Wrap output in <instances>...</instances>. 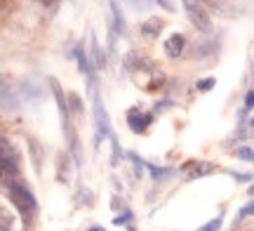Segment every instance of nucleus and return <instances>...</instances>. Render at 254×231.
Returning <instances> with one entry per match:
<instances>
[{
    "instance_id": "20e7f679",
    "label": "nucleus",
    "mask_w": 254,
    "mask_h": 231,
    "mask_svg": "<svg viewBox=\"0 0 254 231\" xmlns=\"http://www.w3.org/2000/svg\"><path fill=\"white\" fill-rule=\"evenodd\" d=\"M184 47H186V40H184L182 33H174L165 40V52L170 57H179L184 52Z\"/></svg>"
},
{
    "instance_id": "dca6fc26",
    "label": "nucleus",
    "mask_w": 254,
    "mask_h": 231,
    "mask_svg": "<svg viewBox=\"0 0 254 231\" xmlns=\"http://www.w3.org/2000/svg\"><path fill=\"white\" fill-rule=\"evenodd\" d=\"M245 106H247V109H254V90H250V92H247V97H245Z\"/></svg>"
},
{
    "instance_id": "a211bd4d",
    "label": "nucleus",
    "mask_w": 254,
    "mask_h": 231,
    "mask_svg": "<svg viewBox=\"0 0 254 231\" xmlns=\"http://www.w3.org/2000/svg\"><path fill=\"white\" fill-rule=\"evenodd\" d=\"M250 125H252V128H254V118H252V123H250Z\"/></svg>"
},
{
    "instance_id": "2eb2a0df",
    "label": "nucleus",
    "mask_w": 254,
    "mask_h": 231,
    "mask_svg": "<svg viewBox=\"0 0 254 231\" xmlns=\"http://www.w3.org/2000/svg\"><path fill=\"white\" fill-rule=\"evenodd\" d=\"M219 227H221V217H217V220H214V222L205 224V227H202V231H209V229H219Z\"/></svg>"
},
{
    "instance_id": "6e6552de",
    "label": "nucleus",
    "mask_w": 254,
    "mask_h": 231,
    "mask_svg": "<svg viewBox=\"0 0 254 231\" xmlns=\"http://www.w3.org/2000/svg\"><path fill=\"white\" fill-rule=\"evenodd\" d=\"M209 172H214V165L212 163H195V167L189 172V179H198V177H205Z\"/></svg>"
},
{
    "instance_id": "ddd939ff",
    "label": "nucleus",
    "mask_w": 254,
    "mask_h": 231,
    "mask_svg": "<svg viewBox=\"0 0 254 231\" xmlns=\"http://www.w3.org/2000/svg\"><path fill=\"white\" fill-rule=\"evenodd\" d=\"M250 215H254V201H252L250 205H245V208H243V210L238 213V222H240L243 217H250Z\"/></svg>"
},
{
    "instance_id": "1a4fd4ad",
    "label": "nucleus",
    "mask_w": 254,
    "mask_h": 231,
    "mask_svg": "<svg viewBox=\"0 0 254 231\" xmlns=\"http://www.w3.org/2000/svg\"><path fill=\"white\" fill-rule=\"evenodd\" d=\"M7 156H17V151L14 147L9 144L5 137H0V158H7Z\"/></svg>"
},
{
    "instance_id": "f03ea898",
    "label": "nucleus",
    "mask_w": 254,
    "mask_h": 231,
    "mask_svg": "<svg viewBox=\"0 0 254 231\" xmlns=\"http://www.w3.org/2000/svg\"><path fill=\"white\" fill-rule=\"evenodd\" d=\"M184 9L189 14L190 24L198 28V31H209V14H207V9L202 7L200 0H184Z\"/></svg>"
},
{
    "instance_id": "39448f33",
    "label": "nucleus",
    "mask_w": 254,
    "mask_h": 231,
    "mask_svg": "<svg viewBox=\"0 0 254 231\" xmlns=\"http://www.w3.org/2000/svg\"><path fill=\"white\" fill-rule=\"evenodd\" d=\"M52 92H55L57 104H59V111H62L64 128H66V132H68V109H66V99H64V94H62V87H59V83H57L55 78H52Z\"/></svg>"
},
{
    "instance_id": "7ed1b4c3",
    "label": "nucleus",
    "mask_w": 254,
    "mask_h": 231,
    "mask_svg": "<svg viewBox=\"0 0 254 231\" xmlns=\"http://www.w3.org/2000/svg\"><path fill=\"white\" fill-rule=\"evenodd\" d=\"M127 123H129V128L134 130L136 135H141V132H146V128L151 125V116L139 113V111H129L127 113Z\"/></svg>"
},
{
    "instance_id": "f3484780",
    "label": "nucleus",
    "mask_w": 254,
    "mask_h": 231,
    "mask_svg": "<svg viewBox=\"0 0 254 231\" xmlns=\"http://www.w3.org/2000/svg\"><path fill=\"white\" fill-rule=\"evenodd\" d=\"M250 196H254V184H252V186H250Z\"/></svg>"
},
{
    "instance_id": "f8f14e48",
    "label": "nucleus",
    "mask_w": 254,
    "mask_h": 231,
    "mask_svg": "<svg viewBox=\"0 0 254 231\" xmlns=\"http://www.w3.org/2000/svg\"><path fill=\"white\" fill-rule=\"evenodd\" d=\"M238 158H243V160H254V151L247 147H240L238 149Z\"/></svg>"
},
{
    "instance_id": "9d476101",
    "label": "nucleus",
    "mask_w": 254,
    "mask_h": 231,
    "mask_svg": "<svg viewBox=\"0 0 254 231\" xmlns=\"http://www.w3.org/2000/svg\"><path fill=\"white\" fill-rule=\"evenodd\" d=\"M68 106H71L75 113H82V99H80V97H78L75 92L68 94Z\"/></svg>"
},
{
    "instance_id": "423d86ee",
    "label": "nucleus",
    "mask_w": 254,
    "mask_h": 231,
    "mask_svg": "<svg viewBox=\"0 0 254 231\" xmlns=\"http://www.w3.org/2000/svg\"><path fill=\"white\" fill-rule=\"evenodd\" d=\"M160 31H163V19H158V17L146 19L144 26H141V33H144L146 38H155Z\"/></svg>"
},
{
    "instance_id": "9b49d317",
    "label": "nucleus",
    "mask_w": 254,
    "mask_h": 231,
    "mask_svg": "<svg viewBox=\"0 0 254 231\" xmlns=\"http://www.w3.org/2000/svg\"><path fill=\"white\" fill-rule=\"evenodd\" d=\"M214 85H217V80H214V78H205V80H200V83H198V90H200V92H209Z\"/></svg>"
},
{
    "instance_id": "0eeeda50",
    "label": "nucleus",
    "mask_w": 254,
    "mask_h": 231,
    "mask_svg": "<svg viewBox=\"0 0 254 231\" xmlns=\"http://www.w3.org/2000/svg\"><path fill=\"white\" fill-rule=\"evenodd\" d=\"M94 113H97V123H99V128L104 135H111V120L106 118V113H104V106H101L99 97L94 99Z\"/></svg>"
},
{
    "instance_id": "f257e3e1",
    "label": "nucleus",
    "mask_w": 254,
    "mask_h": 231,
    "mask_svg": "<svg viewBox=\"0 0 254 231\" xmlns=\"http://www.w3.org/2000/svg\"><path fill=\"white\" fill-rule=\"evenodd\" d=\"M9 198H12V203L21 210V215H24V217H28V215L36 210V196L31 194L24 184L12 182V184H9Z\"/></svg>"
},
{
    "instance_id": "4468645a",
    "label": "nucleus",
    "mask_w": 254,
    "mask_h": 231,
    "mask_svg": "<svg viewBox=\"0 0 254 231\" xmlns=\"http://www.w3.org/2000/svg\"><path fill=\"white\" fill-rule=\"evenodd\" d=\"M12 227V217L7 215H0V229H9Z\"/></svg>"
}]
</instances>
